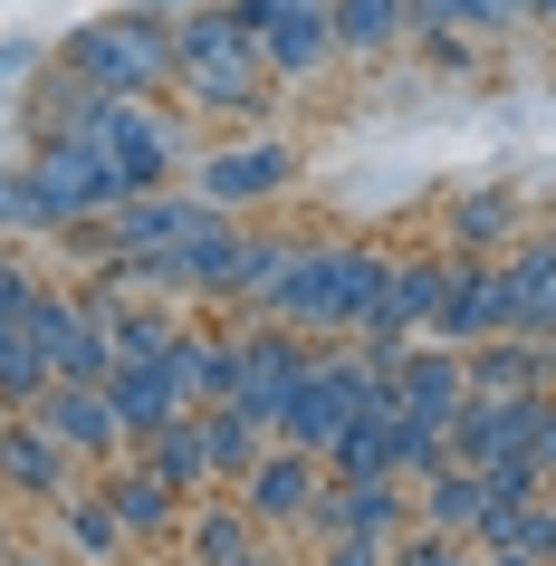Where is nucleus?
Masks as SVG:
<instances>
[{
  "label": "nucleus",
  "instance_id": "obj_19",
  "mask_svg": "<svg viewBox=\"0 0 556 566\" xmlns=\"http://www.w3.org/2000/svg\"><path fill=\"white\" fill-rule=\"evenodd\" d=\"M394 394H403V413H422V422H451L461 413V394H470V375H461V346H403L394 356Z\"/></svg>",
  "mask_w": 556,
  "mask_h": 566
},
{
  "label": "nucleus",
  "instance_id": "obj_14",
  "mask_svg": "<svg viewBox=\"0 0 556 566\" xmlns=\"http://www.w3.org/2000/svg\"><path fill=\"white\" fill-rule=\"evenodd\" d=\"M403 480H317V500H307V528L317 537H336V528H355V537H403Z\"/></svg>",
  "mask_w": 556,
  "mask_h": 566
},
{
  "label": "nucleus",
  "instance_id": "obj_3",
  "mask_svg": "<svg viewBox=\"0 0 556 566\" xmlns=\"http://www.w3.org/2000/svg\"><path fill=\"white\" fill-rule=\"evenodd\" d=\"M59 67L87 77L96 96H154V87H174V30H164L154 10H116V20L67 30Z\"/></svg>",
  "mask_w": 556,
  "mask_h": 566
},
{
  "label": "nucleus",
  "instance_id": "obj_29",
  "mask_svg": "<svg viewBox=\"0 0 556 566\" xmlns=\"http://www.w3.org/2000/svg\"><path fill=\"white\" fill-rule=\"evenodd\" d=\"M260 547V518L250 509H202L192 518V566H231V557H250Z\"/></svg>",
  "mask_w": 556,
  "mask_h": 566
},
{
  "label": "nucleus",
  "instance_id": "obj_12",
  "mask_svg": "<svg viewBox=\"0 0 556 566\" xmlns=\"http://www.w3.org/2000/svg\"><path fill=\"white\" fill-rule=\"evenodd\" d=\"M432 346H480V336H499V260L490 250H461L451 260V279H441V307H432Z\"/></svg>",
  "mask_w": 556,
  "mask_h": 566
},
{
  "label": "nucleus",
  "instance_id": "obj_23",
  "mask_svg": "<svg viewBox=\"0 0 556 566\" xmlns=\"http://www.w3.org/2000/svg\"><path fill=\"white\" fill-rule=\"evenodd\" d=\"M39 385H49V356H39V336H30V307H20V317H0V413L39 403Z\"/></svg>",
  "mask_w": 556,
  "mask_h": 566
},
{
  "label": "nucleus",
  "instance_id": "obj_11",
  "mask_svg": "<svg viewBox=\"0 0 556 566\" xmlns=\"http://www.w3.org/2000/svg\"><path fill=\"white\" fill-rule=\"evenodd\" d=\"M30 413L67 442V461H106V451L125 442V432H116V403H106V385H87V375H49Z\"/></svg>",
  "mask_w": 556,
  "mask_h": 566
},
{
  "label": "nucleus",
  "instance_id": "obj_5",
  "mask_svg": "<svg viewBox=\"0 0 556 566\" xmlns=\"http://www.w3.org/2000/svg\"><path fill=\"white\" fill-rule=\"evenodd\" d=\"M307 365H317V346H307L297 327H250V336H231V385H221V403H240L250 422L279 432V403L297 394Z\"/></svg>",
  "mask_w": 556,
  "mask_h": 566
},
{
  "label": "nucleus",
  "instance_id": "obj_26",
  "mask_svg": "<svg viewBox=\"0 0 556 566\" xmlns=\"http://www.w3.org/2000/svg\"><path fill=\"white\" fill-rule=\"evenodd\" d=\"M451 461V422H422V413H394V432H384V471L394 480H422Z\"/></svg>",
  "mask_w": 556,
  "mask_h": 566
},
{
  "label": "nucleus",
  "instance_id": "obj_13",
  "mask_svg": "<svg viewBox=\"0 0 556 566\" xmlns=\"http://www.w3.org/2000/svg\"><path fill=\"white\" fill-rule=\"evenodd\" d=\"M556 327V240H508L499 260V336H547Z\"/></svg>",
  "mask_w": 556,
  "mask_h": 566
},
{
  "label": "nucleus",
  "instance_id": "obj_34",
  "mask_svg": "<svg viewBox=\"0 0 556 566\" xmlns=\"http://www.w3.org/2000/svg\"><path fill=\"white\" fill-rule=\"evenodd\" d=\"M0 221H20V231H49V211H39V182H30V174H0Z\"/></svg>",
  "mask_w": 556,
  "mask_h": 566
},
{
  "label": "nucleus",
  "instance_id": "obj_2",
  "mask_svg": "<svg viewBox=\"0 0 556 566\" xmlns=\"http://www.w3.org/2000/svg\"><path fill=\"white\" fill-rule=\"evenodd\" d=\"M174 87L182 106H202V116H250V106H269V59H260V39L231 20V0L221 10H192L174 30Z\"/></svg>",
  "mask_w": 556,
  "mask_h": 566
},
{
  "label": "nucleus",
  "instance_id": "obj_31",
  "mask_svg": "<svg viewBox=\"0 0 556 566\" xmlns=\"http://www.w3.org/2000/svg\"><path fill=\"white\" fill-rule=\"evenodd\" d=\"M67 537H77L87 557H116V547H125L116 509H106V490H77V500H67Z\"/></svg>",
  "mask_w": 556,
  "mask_h": 566
},
{
  "label": "nucleus",
  "instance_id": "obj_41",
  "mask_svg": "<svg viewBox=\"0 0 556 566\" xmlns=\"http://www.w3.org/2000/svg\"><path fill=\"white\" fill-rule=\"evenodd\" d=\"M0 566H49V557H20V547H10V557H0Z\"/></svg>",
  "mask_w": 556,
  "mask_h": 566
},
{
  "label": "nucleus",
  "instance_id": "obj_4",
  "mask_svg": "<svg viewBox=\"0 0 556 566\" xmlns=\"http://www.w3.org/2000/svg\"><path fill=\"white\" fill-rule=\"evenodd\" d=\"M30 182H39V211H49V231H77V221H96V211H116L125 192H135V182L106 164V145H96V135H39Z\"/></svg>",
  "mask_w": 556,
  "mask_h": 566
},
{
  "label": "nucleus",
  "instance_id": "obj_42",
  "mask_svg": "<svg viewBox=\"0 0 556 566\" xmlns=\"http://www.w3.org/2000/svg\"><path fill=\"white\" fill-rule=\"evenodd\" d=\"M0 557H10V537H0Z\"/></svg>",
  "mask_w": 556,
  "mask_h": 566
},
{
  "label": "nucleus",
  "instance_id": "obj_44",
  "mask_svg": "<svg viewBox=\"0 0 556 566\" xmlns=\"http://www.w3.org/2000/svg\"><path fill=\"white\" fill-rule=\"evenodd\" d=\"M547 490H556V480H547Z\"/></svg>",
  "mask_w": 556,
  "mask_h": 566
},
{
  "label": "nucleus",
  "instance_id": "obj_43",
  "mask_svg": "<svg viewBox=\"0 0 556 566\" xmlns=\"http://www.w3.org/2000/svg\"><path fill=\"white\" fill-rule=\"evenodd\" d=\"M547 346H556V327H547Z\"/></svg>",
  "mask_w": 556,
  "mask_h": 566
},
{
  "label": "nucleus",
  "instance_id": "obj_40",
  "mask_svg": "<svg viewBox=\"0 0 556 566\" xmlns=\"http://www.w3.org/2000/svg\"><path fill=\"white\" fill-rule=\"evenodd\" d=\"M527 20H556V0H527Z\"/></svg>",
  "mask_w": 556,
  "mask_h": 566
},
{
  "label": "nucleus",
  "instance_id": "obj_1",
  "mask_svg": "<svg viewBox=\"0 0 556 566\" xmlns=\"http://www.w3.org/2000/svg\"><path fill=\"white\" fill-rule=\"evenodd\" d=\"M375 298H384V250H365V240H297L260 307L307 336H355L375 317Z\"/></svg>",
  "mask_w": 556,
  "mask_h": 566
},
{
  "label": "nucleus",
  "instance_id": "obj_20",
  "mask_svg": "<svg viewBox=\"0 0 556 566\" xmlns=\"http://www.w3.org/2000/svg\"><path fill=\"white\" fill-rule=\"evenodd\" d=\"M422 528H441V537H480V528H490V471H470V461H441V471H422Z\"/></svg>",
  "mask_w": 556,
  "mask_h": 566
},
{
  "label": "nucleus",
  "instance_id": "obj_16",
  "mask_svg": "<svg viewBox=\"0 0 556 566\" xmlns=\"http://www.w3.org/2000/svg\"><path fill=\"white\" fill-rule=\"evenodd\" d=\"M289 182V145H221L192 164V192H202L211 211H240V202H269Z\"/></svg>",
  "mask_w": 556,
  "mask_h": 566
},
{
  "label": "nucleus",
  "instance_id": "obj_25",
  "mask_svg": "<svg viewBox=\"0 0 556 566\" xmlns=\"http://www.w3.org/2000/svg\"><path fill=\"white\" fill-rule=\"evenodd\" d=\"M527 0H403V30H518Z\"/></svg>",
  "mask_w": 556,
  "mask_h": 566
},
{
  "label": "nucleus",
  "instance_id": "obj_8",
  "mask_svg": "<svg viewBox=\"0 0 556 566\" xmlns=\"http://www.w3.org/2000/svg\"><path fill=\"white\" fill-rule=\"evenodd\" d=\"M30 336H39V356H49V375H87V385H106V365H116V346H106V307H96V298H49V289H39V298H30Z\"/></svg>",
  "mask_w": 556,
  "mask_h": 566
},
{
  "label": "nucleus",
  "instance_id": "obj_27",
  "mask_svg": "<svg viewBox=\"0 0 556 566\" xmlns=\"http://www.w3.org/2000/svg\"><path fill=\"white\" fill-rule=\"evenodd\" d=\"M182 336V317L174 307H154V298H135V307H106V346H116V365H135V356H164Z\"/></svg>",
  "mask_w": 556,
  "mask_h": 566
},
{
  "label": "nucleus",
  "instance_id": "obj_38",
  "mask_svg": "<svg viewBox=\"0 0 556 566\" xmlns=\"http://www.w3.org/2000/svg\"><path fill=\"white\" fill-rule=\"evenodd\" d=\"M480 557H490V566H537V557H518V547H480Z\"/></svg>",
  "mask_w": 556,
  "mask_h": 566
},
{
  "label": "nucleus",
  "instance_id": "obj_24",
  "mask_svg": "<svg viewBox=\"0 0 556 566\" xmlns=\"http://www.w3.org/2000/svg\"><path fill=\"white\" fill-rule=\"evenodd\" d=\"M202 442H211V480H240L269 451V422H250L240 403H202Z\"/></svg>",
  "mask_w": 556,
  "mask_h": 566
},
{
  "label": "nucleus",
  "instance_id": "obj_36",
  "mask_svg": "<svg viewBox=\"0 0 556 566\" xmlns=\"http://www.w3.org/2000/svg\"><path fill=\"white\" fill-rule=\"evenodd\" d=\"M527 461H537V480H556V394L537 403V432H527Z\"/></svg>",
  "mask_w": 556,
  "mask_h": 566
},
{
  "label": "nucleus",
  "instance_id": "obj_28",
  "mask_svg": "<svg viewBox=\"0 0 556 566\" xmlns=\"http://www.w3.org/2000/svg\"><path fill=\"white\" fill-rule=\"evenodd\" d=\"M326 20H336V49L375 59V49L403 39V0H326Z\"/></svg>",
  "mask_w": 556,
  "mask_h": 566
},
{
  "label": "nucleus",
  "instance_id": "obj_32",
  "mask_svg": "<svg viewBox=\"0 0 556 566\" xmlns=\"http://www.w3.org/2000/svg\"><path fill=\"white\" fill-rule=\"evenodd\" d=\"M490 471V509H518V500H537L547 480H537V461H480Z\"/></svg>",
  "mask_w": 556,
  "mask_h": 566
},
{
  "label": "nucleus",
  "instance_id": "obj_17",
  "mask_svg": "<svg viewBox=\"0 0 556 566\" xmlns=\"http://www.w3.org/2000/svg\"><path fill=\"white\" fill-rule=\"evenodd\" d=\"M470 394H556V346L547 336H480L461 346Z\"/></svg>",
  "mask_w": 556,
  "mask_h": 566
},
{
  "label": "nucleus",
  "instance_id": "obj_9",
  "mask_svg": "<svg viewBox=\"0 0 556 566\" xmlns=\"http://www.w3.org/2000/svg\"><path fill=\"white\" fill-rule=\"evenodd\" d=\"M537 403L547 394H461L451 413V461H527V432H537Z\"/></svg>",
  "mask_w": 556,
  "mask_h": 566
},
{
  "label": "nucleus",
  "instance_id": "obj_30",
  "mask_svg": "<svg viewBox=\"0 0 556 566\" xmlns=\"http://www.w3.org/2000/svg\"><path fill=\"white\" fill-rule=\"evenodd\" d=\"M508 231H518V202H508V192H470V202L451 211V250H499Z\"/></svg>",
  "mask_w": 556,
  "mask_h": 566
},
{
  "label": "nucleus",
  "instance_id": "obj_10",
  "mask_svg": "<svg viewBox=\"0 0 556 566\" xmlns=\"http://www.w3.org/2000/svg\"><path fill=\"white\" fill-rule=\"evenodd\" d=\"M106 403H116L125 442H145V432H164L174 413H192V385H182L174 346H164V356H135V365H106Z\"/></svg>",
  "mask_w": 556,
  "mask_h": 566
},
{
  "label": "nucleus",
  "instance_id": "obj_21",
  "mask_svg": "<svg viewBox=\"0 0 556 566\" xmlns=\"http://www.w3.org/2000/svg\"><path fill=\"white\" fill-rule=\"evenodd\" d=\"M96 490H106V509H116V528H125V537H174V528H182L174 490H164L145 461H135V471H106Z\"/></svg>",
  "mask_w": 556,
  "mask_h": 566
},
{
  "label": "nucleus",
  "instance_id": "obj_18",
  "mask_svg": "<svg viewBox=\"0 0 556 566\" xmlns=\"http://www.w3.org/2000/svg\"><path fill=\"white\" fill-rule=\"evenodd\" d=\"M307 500H317V451H297V442H269L240 471V509L250 518H307Z\"/></svg>",
  "mask_w": 556,
  "mask_h": 566
},
{
  "label": "nucleus",
  "instance_id": "obj_22",
  "mask_svg": "<svg viewBox=\"0 0 556 566\" xmlns=\"http://www.w3.org/2000/svg\"><path fill=\"white\" fill-rule=\"evenodd\" d=\"M145 471L164 480L174 500H182V490H202V480H211V442H202V413H174L164 432H145Z\"/></svg>",
  "mask_w": 556,
  "mask_h": 566
},
{
  "label": "nucleus",
  "instance_id": "obj_7",
  "mask_svg": "<svg viewBox=\"0 0 556 566\" xmlns=\"http://www.w3.org/2000/svg\"><path fill=\"white\" fill-rule=\"evenodd\" d=\"M231 20L260 39L269 77H307V67L336 59V20H326V0H231Z\"/></svg>",
  "mask_w": 556,
  "mask_h": 566
},
{
  "label": "nucleus",
  "instance_id": "obj_33",
  "mask_svg": "<svg viewBox=\"0 0 556 566\" xmlns=\"http://www.w3.org/2000/svg\"><path fill=\"white\" fill-rule=\"evenodd\" d=\"M394 566H470V557H461V537L422 528V537H394Z\"/></svg>",
  "mask_w": 556,
  "mask_h": 566
},
{
  "label": "nucleus",
  "instance_id": "obj_39",
  "mask_svg": "<svg viewBox=\"0 0 556 566\" xmlns=\"http://www.w3.org/2000/svg\"><path fill=\"white\" fill-rule=\"evenodd\" d=\"M231 566H279V557H269V547H250V557H231Z\"/></svg>",
  "mask_w": 556,
  "mask_h": 566
},
{
  "label": "nucleus",
  "instance_id": "obj_6",
  "mask_svg": "<svg viewBox=\"0 0 556 566\" xmlns=\"http://www.w3.org/2000/svg\"><path fill=\"white\" fill-rule=\"evenodd\" d=\"M87 135L106 145V164H116V174L135 182V192H164V182L182 174V135H174L164 116H154L145 96H106V106L87 116Z\"/></svg>",
  "mask_w": 556,
  "mask_h": 566
},
{
  "label": "nucleus",
  "instance_id": "obj_35",
  "mask_svg": "<svg viewBox=\"0 0 556 566\" xmlns=\"http://www.w3.org/2000/svg\"><path fill=\"white\" fill-rule=\"evenodd\" d=\"M326 566H394V537H355V528H336V537H326Z\"/></svg>",
  "mask_w": 556,
  "mask_h": 566
},
{
  "label": "nucleus",
  "instance_id": "obj_37",
  "mask_svg": "<svg viewBox=\"0 0 556 566\" xmlns=\"http://www.w3.org/2000/svg\"><path fill=\"white\" fill-rule=\"evenodd\" d=\"M30 67H39V59H30V49H20V39H0V87H20Z\"/></svg>",
  "mask_w": 556,
  "mask_h": 566
},
{
  "label": "nucleus",
  "instance_id": "obj_15",
  "mask_svg": "<svg viewBox=\"0 0 556 566\" xmlns=\"http://www.w3.org/2000/svg\"><path fill=\"white\" fill-rule=\"evenodd\" d=\"M0 490H20V500H59L67 490V442L30 413V403L0 413Z\"/></svg>",
  "mask_w": 556,
  "mask_h": 566
}]
</instances>
